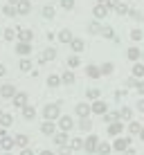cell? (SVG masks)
<instances>
[{"label":"cell","mask_w":144,"mask_h":155,"mask_svg":"<svg viewBox=\"0 0 144 155\" xmlns=\"http://www.w3.org/2000/svg\"><path fill=\"white\" fill-rule=\"evenodd\" d=\"M59 115H61V106H59V104H47L43 108V117H45V119H50V121L59 119Z\"/></svg>","instance_id":"6da1fadb"},{"label":"cell","mask_w":144,"mask_h":155,"mask_svg":"<svg viewBox=\"0 0 144 155\" xmlns=\"http://www.w3.org/2000/svg\"><path fill=\"white\" fill-rule=\"evenodd\" d=\"M131 135L129 137H122V135H117L115 137V142H113V151H117V153H124L126 151V148H129L131 146Z\"/></svg>","instance_id":"7a4b0ae2"},{"label":"cell","mask_w":144,"mask_h":155,"mask_svg":"<svg viewBox=\"0 0 144 155\" xmlns=\"http://www.w3.org/2000/svg\"><path fill=\"white\" fill-rule=\"evenodd\" d=\"M97 144H99L97 135H88L86 140H83V151L86 153H97Z\"/></svg>","instance_id":"3957f363"},{"label":"cell","mask_w":144,"mask_h":155,"mask_svg":"<svg viewBox=\"0 0 144 155\" xmlns=\"http://www.w3.org/2000/svg\"><path fill=\"white\" fill-rule=\"evenodd\" d=\"M92 113H97V115L104 117L106 113H108V104H106L104 99H95L92 101Z\"/></svg>","instance_id":"277c9868"},{"label":"cell","mask_w":144,"mask_h":155,"mask_svg":"<svg viewBox=\"0 0 144 155\" xmlns=\"http://www.w3.org/2000/svg\"><path fill=\"white\" fill-rule=\"evenodd\" d=\"M122 130H124V124H122V119H115V121H110V124H108V135L117 137V135H122Z\"/></svg>","instance_id":"5b68a950"},{"label":"cell","mask_w":144,"mask_h":155,"mask_svg":"<svg viewBox=\"0 0 144 155\" xmlns=\"http://www.w3.org/2000/svg\"><path fill=\"white\" fill-rule=\"evenodd\" d=\"M16 52H18L20 56H27L32 52V43L29 41H18V45H16Z\"/></svg>","instance_id":"8992f818"},{"label":"cell","mask_w":144,"mask_h":155,"mask_svg":"<svg viewBox=\"0 0 144 155\" xmlns=\"http://www.w3.org/2000/svg\"><path fill=\"white\" fill-rule=\"evenodd\" d=\"M126 58H129V61H133V63L140 61V58H142V50H140V47H135V45L129 47V50H126Z\"/></svg>","instance_id":"52a82bcc"},{"label":"cell","mask_w":144,"mask_h":155,"mask_svg":"<svg viewBox=\"0 0 144 155\" xmlns=\"http://www.w3.org/2000/svg\"><path fill=\"white\" fill-rule=\"evenodd\" d=\"M92 14H95V18H104V16L106 14H108V5H106V2H97V5H95V9H92Z\"/></svg>","instance_id":"ba28073f"},{"label":"cell","mask_w":144,"mask_h":155,"mask_svg":"<svg viewBox=\"0 0 144 155\" xmlns=\"http://www.w3.org/2000/svg\"><path fill=\"white\" fill-rule=\"evenodd\" d=\"M74 113H77L79 117H90V113H92V106H88V104H77Z\"/></svg>","instance_id":"9c48e42d"},{"label":"cell","mask_w":144,"mask_h":155,"mask_svg":"<svg viewBox=\"0 0 144 155\" xmlns=\"http://www.w3.org/2000/svg\"><path fill=\"white\" fill-rule=\"evenodd\" d=\"M142 128H144V126L140 124V121H133V119H131V121H129V128H126V130H129V135H131V137H137Z\"/></svg>","instance_id":"30bf717a"},{"label":"cell","mask_w":144,"mask_h":155,"mask_svg":"<svg viewBox=\"0 0 144 155\" xmlns=\"http://www.w3.org/2000/svg\"><path fill=\"white\" fill-rule=\"evenodd\" d=\"M74 126V121H72V117H68V115H63V117H59V128L61 130H70V128Z\"/></svg>","instance_id":"8fae6325"},{"label":"cell","mask_w":144,"mask_h":155,"mask_svg":"<svg viewBox=\"0 0 144 155\" xmlns=\"http://www.w3.org/2000/svg\"><path fill=\"white\" fill-rule=\"evenodd\" d=\"M12 99H14V106H16V108H23V106H27V94H25V92H16Z\"/></svg>","instance_id":"7c38bea8"},{"label":"cell","mask_w":144,"mask_h":155,"mask_svg":"<svg viewBox=\"0 0 144 155\" xmlns=\"http://www.w3.org/2000/svg\"><path fill=\"white\" fill-rule=\"evenodd\" d=\"M68 142H70L68 130H61V133H56V135H54V144H56V146H65Z\"/></svg>","instance_id":"4fadbf2b"},{"label":"cell","mask_w":144,"mask_h":155,"mask_svg":"<svg viewBox=\"0 0 144 155\" xmlns=\"http://www.w3.org/2000/svg\"><path fill=\"white\" fill-rule=\"evenodd\" d=\"M133 77H135V79H144V61L140 63V61H135V63H133Z\"/></svg>","instance_id":"5bb4252c"},{"label":"cell","mask_w":144,"mask_h":155,"mask_svg":"<svg viewBox=\"0 0 144 155\" xmlns=\"http://www.w3.org/2000/svg\"><path fill=\"white\" fill-rule=\"evenodd\" d=\"M54 58H56V50L47 47V50H43V54H41L39 61H41V63H45V61H54Z\"/></svg>","instance_id":"9a60e30c"},{"label":"cell","mask_w":144,"mask_h":155,"mask_svg":"<svg viewBox=\"0 0 144 155\" xmlns=\"http://www.w3.org/2000/svg\"><path fill=\"white\" fill-rule=\"evenodd\" d=\"M119 119H122V121H131V119H133V108L122 106V108H119Z\"/></svg>","instance_id":"2e32d148"},{"label":"cell","mask_w":144,"mask_h":155,"mask_svg":"<svg viewBox=\"0 0 144 155\" xmlns=\"http://www.w3.org/2000/svg\"><path fill=\"white\" fill-rule=\"evenodd\" d=\"M41 130L45 133V135H54V130H56V126H54V121H50V119H45L43 121V126H41Z\"/></svg>","instance_id":"e0dca14e"},{"label":"cell","mask_w":144,"mask_h":155,"mask_svg":"<svg viewBox=\"0 0 144 155\" xmlns=\"http://www.w3.org/2000/svg\"><path fill=\"white\" fill-rule=\"evenodd\" d=\"M99 70H101V77H108V74H113V72H115V65H113L110 61H106V63H101Z\"/></svg>","instance_id":"ac0fdd59"},{"label":"cell","mask_w":144,"mask_h":155,"mask_svg":"<svg viewBox=\"0 0 144 155\" xmlns=\"http://www.w3.org/2000/svg\"><path fill=\"white\" fill-rule=\"evenodd\" d=\"M0 94H2V97H7V99H12L14 94H16V90H14V85H0Z\"/></svg>","instance_id":"d6986e66"},{"label":"cell","mask_w":144,"mask_h":155,"mask_svg":"<svg viewBox=\"0 0 144 155\" xmlns=\"http://www.w3.org/2000/svg\"><path fill=\"white\" fill-rule=\"evenodd\" d=\"M110 151H113V144H106V142H99L97 144V153L99 155H108Z\"/></svg>","instance_id":"ffe728a7"},{"label":"cell","mask_w":144,"mask_h":155,"mask_svg":"<svg viewBox=\"0 0 144 155\" xmlns=\"http://www.w3.org/2000/svg\"><path fill=\"white\" fill-rule=\"evenodd\" d=\"M86 74H88L90 79H99V77H101V70H99L97 65H88V68H86Z\"/></svg>","instance_id":"44dd1931"},{"label":"cell","mask_w":144,"mask_h":155,"mask_svg":"<svg viewBox=\"0 0 144 155\" xmlns=\"http://www.w3.org/2000/svg\"><path fill=\"white\" fill-rule=\"evenodd\" d=\"M0 146H2L5 151H9V148H14V146H16V142L12 140V137L5 135V137H0Z\"/></svg>","instance_id":"7402d4cb"},{"label":"cell","mask_w":144,"mask_h":155,"mask_svg":"<svg viewBox=\"0 0 144 155\" xmlns=\"http://www.w3.org/2000/svg\"><path fill=\"white\" fill-rule=\"evenodd\" d=\"M56 38L61 41V43H70V41L74 38V36H72V31H70V29H63V31H59V36H56Z\"/></svg>","instance_id":"603a6c76"},{"label":"cell","mask_w":144,"mask_h":155,"mask_svg":"<svg viewBox=\"0 0 144 155\" xmlns=\"http://www.w3.org/2000/svg\"><path fill=\"white\" fill-rule=\"evenodd\" d=\"M61 83H63V81H61V77H59V74H50V77H47V85H50V88H59Z\"/></svg>","instance_id":"cb8c5ba5"},{"label":"cell","mask_w":144,"mask_h":155,"mask_svg":"<svg viewBox=\"0 0 144 155\" xmlns=\"http://www.w3.org/2000/svg\"><path fill=\"white\" fill-rule=\"evenodd\" d=\"M86 97H88L90 101H95V99L101 97V90H99V88H88V90H86Z\"/></svg>","instance_id":"d4e9b609"},{"label":"cell","mask_w":144,"mask_h":155,"mask_svg":"<svg viewBox=\"0 0 144 155\" xmlns=\"http://www.w3.org/2000/svg\"><path fill=\"white\" fill-rule=\"evenodd\" d=\"M16 9H18V14H27L32 9V5L27 2V0H18V5H16Z\"/></svg>","instance_id":"484cf974"},{"label":"cell","mask_w":144,"mask_h":155,"mask_svg":"<svg viewBox=\"0 0 144 155\" xmlns=\"http://www.w3.org/2000/svg\"><path fill=\"white\" fill-rule=\"evenodd\" d=\"M126 94H129V92H126V88H117V90H115V94H113V99L117 101V104H119V101H124V99H126Z\"/></svg>","instance_id":"4316f807"},{"label":"cell","mask_w":144,"mask_h":155,"mask_svg":"<svg viewBox=\"0 0 144 155\" xmlns=\"http://www.w3.org/2000/svg\"><path fill=\"white\" fill-rule=\"evenodd\" d=\"M61 81L65 83V85H70V83H74V72H70V70H65L61 74Z\"/></svg>","instance_id":"83f0119b"},{"label":"cell","mask_w":144,"mask_h":155,"mask_svg":"<svg viewBox=\"0 0 144 155\" xmlns=\"http://www.w3.org/2000/svg\"><path fill=\"white\" fill-rule=\"evenodd\" d=\"M70 45H72V50H74V52H81L83 47H86V43H83L81 38H72V41H70Z\"/></svg>","instance_id":"f1b7e54d"},{"label":"cell","mask_w":144,"mask_h":155,"mask_svg":"<svg viewBox=\"0 0 144 155\" xmlns=\"http://www.w3.org/2000/svg\"><path fill=\"white\" fill-rule=\"evenodd\" d=\"M115 119H119V110H113V113L108 110V113L104 115V121H106V124H110V121H115Z\"/></svg>","instance_id":"f546056e"},{"label":"cell","mask_w":144,"mask_h":155,"mask_svg":"<svg viewBox=\"0 0 144 155\" xmlns=\"http://www.w3.org/2000/svg\"><path fill=\"white\" fill-rule=\"evenodd\" d=\"M92 128V121L88 119V117H81V121H79V130H90Z\"/></svg>","instance_id":"4dcf8cb0"},{"label":"cell","mask_w":144,"mask_h":155,"mask_svg":"<svg viewBox=\"0 0 144 155\" xmlns=\"http://www.w3.org/2000/svg\"><path fill=\"white\" fill-rule=\"evenodd\" d=\"M88 31H90V34H101V25H99V20H92V23L88 25Z\"/></svg>","instance_id":"1f68e13d"},{"label":"cell","mask_w":144,"mask_h":155,"mask_svg":"<svg viewBox=\"0 0 144 155\" xmlns=\"http://www.w3.org/2000/svg\"><path fill=\"white\" fill-rule=\"evenodd\" d=\"M34 115H36L34 106H23V117H25V119H32Z\"/></svg>","instance_id":"d6a6232c"},{"label":"cell","mask_w":144,"mask_h":155,"mask_svg":"<svg viewBox=\"0 0 144 155\" xmlns=\"http://www.w3.org/2000/svg\"><path fill=\"white\" fill-rule=\"evenodd\" d=\"M142 38H144V31H142V29H131V41L140 43Z\"/></svg>","instance_id":"836d02e7"},{"label":"cell","mask_w":144,"mask_h":155,"mask_svg":"<svg viewBox=\"0 0 144 155\" xmlns=\"http://www.w3.org/2000/svg\"><path fill=\"white\" fill-rule=\"evenodd\" d=\"M0 126H5V128H7V126H12V115H7V113H2V115H0Z\"/></svg>","instance_id":"e575fe53"},{"label":"cell","mask_w":144,"mask_h":155,"mask_svg":"<svg viewBox=\"0 0 144 155\" xmlns=\"http://www.w3.org/2000/svg\"><path fill=\"white\" fill-rule=\"evenodd\" d=\"M32 36H34L32 31H27V29H18V38H20V41H32Z\"/></svg>","instance_id":"d590c367"},{"label":"cell","mask_w":144,"mask_h":155,"mask_svg":"<svg viewBox=\"0 0 144 155\" xmlns=\"http://www.w3.org/2000/svg\"><path fill=\"white\" fill-rule=\"evenodd\" d=\"M14 142H16V146H23V148L27 146V137H25V135H16Z\"/></svg>","instance_id":"8d00e7d4"},{"label":"cell","mask_w":144,"mask_h":155,"mask_svg":"<svg viewBox=\"0 0 144 155\" xmlns=\"http://www.w3.org/2000/svg\"><path fill=\"white\" fill-rule=\"evenodd\" d=\"M135 85H137V79H135V77H133V74H131V77H129V79H126V81H124V88L129 90V88H135Z\"/></svg>","instance_id":"74e56055"},{"label":"cell","mask_w":144,"mask_h":155,"mask_svg":"<svg viewBox=\"0 0 144 155\" xmlns=\"http://www.w3.org/2000/svg\"><path fill=\"white\" fill-rule=\"evenodd\" d=\"M20 70H23V72L32 70V61H29V58H20Z\"/></svg>","instance_id":"f35d334b"},{"label":"cell","mask_w":144,"mask_h":155,"mask_svg":"<svg viewBox=\"0 0 144 155\" xmlns=\"http://www.w3.org/2000/svg\"><path fill=\"white\" fill-rule=\"evenodd\" d=\"M101 36H104V38H113V36H115L113 27H101Z\"/></svg>","instance_id":"ab89813d"},{"label":"cell","mask_w":144,"mask_h":155,"mask_svg":"<svg viewBox=\"0 0 144 155\" xmlns=\"http://www.w3.org/2000/svg\"><path fill=\"white\" fill-rule=\"evenodd\" d=\"M16 36H18V29H5V38L7 41H14Z\"/></svg>","instance_id":"60d3db41"},{"label":"cell","mask_w":144,"mask_h":155,"mask_svg":"<svg viewBox=\"0 0 144 155\" xmlns=\"http://www.w3.org/2000/svg\"><path fill=\"white\" fill-rule=\"evenodd\" d=\"M2 12H5V14H7V16H16V14H18V9H16V7H14V5H12V2H9V5H7V7H5V9H2Z\"/></svg>","instance_id":"b9f144b4"},{"label":"cell","mask_w":144,"mask_h":155,"mask_svg":"<svg viewBox=\"0 0 144 155\" xmlns=\"http://www.w3.org/2000/svg\"><path fill=\"white\" fill-rule=\"evenodd\" d=\"M43 16L45 18H52V16H54V7H52V5H45L43 7Z\"/></svg>","instance_id":"7bdbcfd3"},{"label":"cell","mask_w":144,"mask_h":155,"mask_svg":"<svg viewBox=\"0 0 144 155\" xmlns=\"http://www.w3.org/2000/svg\"><path fill=\"white\" fill-rule=\"evenodd\" d=\"M70 146L72 148H83V140L81 137H74V140H70Z\"/></svg>","instance_id":"ee69618b"},{"label":"cell","mask_w":144,"mask_h":155,"mask_svg":"<svg viewBox=\"0 0 144 155\" xmlns=\"http://www.w3.org/2000/svg\"><path fill=\"white\" fill-rule=\"evenodd\" d=\"M129 16H131L133 20H142V18H144V16H142L140 12H137V9H129Z\"/></svg>","instance_id":"f6af8a7d"},{"label":"cell","mask_w":144,"mask_h":155,"mask_svg":"<svg viewBox=\"0 0 144 155\" xmlns=\"http://www.w3.org/2000/svg\"><path fill=\"white\" fill-rule=\"evenodd\" d=\"M61 7L65 9V12H70V9L74 7V0H61Z\"/></svg>","instance_id":"bcb514c9"},{"label":"cell","mask_w":144,"mask_h":155,"mask_svg":"<svg viewBox=\"0 0 144 155\" xmlns=\"http://www.w3.org/2000/svg\"><path fill=\"white\" fill-rule=\"evenodd\" d=\"M135 90H137V94H142V97H144V79H137Z\"/></svg>","instance_id":"7dc6e473"},{"label":"cell","mask_w":144,"mask_h":155,"mask_svg":"<svg viewBox=\"0 0 144 155\" xmlns=\"http://www.w3.org/2000/svg\"><path fill=\"white\" fill-rule=\"evenodd\" d=\"M68 65H70V68H77V65H79V56H70V58H68Z\"/></svg>","instance_id":"c3c4849f"},{"label":"cell","mask_w":144,"mask_h":155,"mask_svg":"<svg viewBox=\"0 0 144 155\" xmlns=\"http://www.w3.org/2000/svg\"><path fill=\"white\" fill-rule=\"evenodd\" d=\"M70 153H72V146H68V144L61 146V151H59V155H70Z\"/></svg>","instance_id":"681fc988"},{"label":"cell","mask_w":144,"mask_h":155,"mask_svg":"<svg viewBox=\"0 0 144 155\" xmlns=\"http://www.w3.org/2000/svg\"><path fill=\"white\" fill-rule=\"evenodd\" d=\"M137 113H144V97L137 101Z\"/></svg>","instance_id":"f907efd6"},{"label":"cell","mask_w":144,"mask_h":155,"mask_svg":"<svg viewBox=\"0 0 144 155\" xmlns=\"http://www.w3.org/2000/svg\"><path fill=\"white\" fill-rule=\"evenodd\" d=\"M124 155H137V153H135V148H131V146H129V148L124 151Z\"/></svg>","instance_id":"816d5d0a"},{"label":"cell","mask_w":144,"mask_h":155,"mask_svg":"<svg viewBox=\"0 0 144 155\" xmlns=\"http://www.w3.org/2000/svg\"><path fill=\"white\" fill-rule=\"evenodd\" d=\"M20 155H34V151H32V148H23V153Z\"/></svg>","instance_id":"f5cc1de1"},{"label":"cell","mask_w":144,"mask_h":155,"mask_svg":"<svg viewBox=\"0 0 144 155\" xmlns=\"http://www.w3.org/2000/svg\"><path fill=\"white\" fill-rule=\"evenodd\" d=\"M5 72H7V70H5V65L0 63V77H5Z\"/></svg>","instance_id":"db71d44e"},{"label":"cell","mask_w":144,"mask_h":155,"mask_svg":"<svg viewBox=\"0 0 144 155\" xmlns=\"http://www.w3.org/2000/svg\"><path fill=\"white\" fill-rule=\"evenodd\" d=\"M137 137H140V140L144 142V128H142V130H140V135H137Z\"/></svg>","instance_id":"11a10c76"},{"label":"cell","mask_w":144,"mask_h":155,"mask_svg":"<svg viewBox=\"0 0 144 155\" xmlns=\"http://www.w3.org/2000/svg\"><path fill=\"white\" fill-rule=\"evenodd\" d=\"M41 155H54L52 151H41Z\"/></svg>","instance_id":"9f6ffc18"},{"label":"cell","mask_w":144,"mask_h":155,"mask_svg":"<svg viewBox=\"0 0 144 155\" xmlns=\"http://www.w3.org/2000/svg\"><path fill=\"white\" fill-rule=\"evenodd\" d=\"M9 2H12V5H16V2H18V0H9Z\"/></svg>","instance_id":"6f0895ef"},{"label":"cell","mask_w":144,"mask_h":155,"mask_svg":"<svg viewBox=\"0 0 144 155\" xmlns=\"http://www.w3.org/2000/svg\"><path fill=\"white\" fill-rule=\"evenodd\" d=\"M142 61H144V50H142Z\"/></svg>","instance_id":"680465c9"},{"label":"cell","mask_w":144,"mask_h":155,"mask_svg":"<svg viewBox=\"0 0 144 155\" xmlns=\"http://www.w3.org/2000/svg\"><path fill=\"white\" fill-rule=\"evenodd\" d=\"M97 2H106V0H97Z\"/></svg>","instance_id":"91938a15"},{"label":"cell","mask_w":144,"mask_h":155,"mask_svg":"<svg viewBox=\"0 0 144 155\" xmlns=\"http://www.w3.org/2000/svg\"><path fill=\"white\" fill-rule=\"evenodd\" d=\"M0 115H2V108H0Z\"/></svg>","instance_id":"94428289"},{"label":"cell","mask_w":144,"mask_h":155,"mask_svg":"<svg viewBox=\"0 0 144 155\" xmlns=\"http://www.w3.org/2000/svg\"><path fill=\"white\" fill-rule=\"evenodd\" d=\"M5 155H9V153H5Z\"/></svg>","instance_id":"6125c7cd"},{"label":"cell","mask_w":144,"mask_h":155,"mask_svg":"<svg viewBox=\"0 0 144 155\" xmlns=\"http://www.w3.org/2000/svg\"><path fill=\"white\" fill-rule=\"evenodd\" d=\"M142 20H144V18H142Z\"/></svg>","instance_id":"be15d7a7"}]
</instances>
